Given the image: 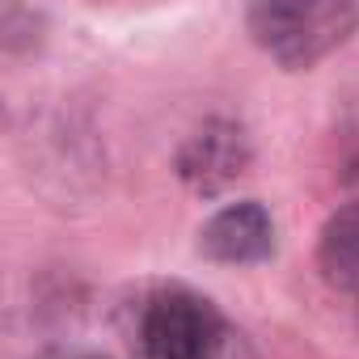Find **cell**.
Here are the masks:
<instances>
[{
  "instance_id": "6da1fadb",
  "label": "cell",
  "mask_w": 359,
  "mask_h": 359,
  "mask_svg": "<svg viewBox=\"0 0 359 359\" xmlns=\"http://www.w3.org/2000/svg\"><path fill=\"white\" fill-rule=\"evenodd\" d=\"M250 39L287 72H309L359 30V0H250Z\"/></svg>"
},
{
  "instance_id": "7a4b0ae2",
  "label": "cell",
  "mask_w": 359,
  "mask_h": 359,
  "mask_svg": "<svg viewBox=\"0 0 359 359\" xmlns=\"http://www.w3.org/2000/svg\"><path fill=\"white\" fill-rule=\"evenodd\" d=\"M131 342L140 359H220L229 346V325L208 296L165 283L140 300Z\"/></svg>"
},
{
  "instance_id": "3957f363",
  "label": "cell",
  "mask_w": 359,
  "mask_h": 359,
  "mask_svg": "<svg viewBox=\"0 0 359 359\" xmlns=\"http://www.w3.org/2000/svg\"><path fill=\"white\" fill-rule=\"evenodd\" d=\"M250 165V140L229 118H208L177 148V177L195 195H220Z\"/></svg>"
},
{
  "instance_id": "277c9868",
  "label": "cell",
  "mask_w": 359,
  "mask_h": 359,
  "mask_svg": "<svg viewBox=\"0 0 359 359\" xmlns=\"http://www.w3.org/2000/svg\"><path fill=\"white\" fill-rule=\"evenodd\" d=\"M199 250H203V258L224 262V266H250V262L271 258V254H275V224H271V212H266L262 203H254V199L220 208V212L203 224Z\"/></svg>"
},
{
  "instance_id": "5b68a950",
  "label": "cell",
  "mask_w": 359,
  "mask_h": 359,
  "mask_svg": "<svg viewBox=\"0 0 359 359\" xmlns=\"http://www.w3.org/2000/svg\"><path fill=\"white\" fill-rule=\"evenodd\" d=\"M317 266L330 287L359 296V203L338 208L317 237Z\"/></svg>"
},
{
  "instance_id": "8992f818",
  "label": "cell",
  "mask_w": 359,
  "mask_h": 359,
  "mask_svg": "<svg viewBox=\"0 0 359 359\" xmlns=\"http://www.w3.org/2000/svg\"><path fill=\"white\" fill-rule=\"evenodd\" d=\"M351 182L359 187V156H355V165H351Z\"/></svg>"
}]
</instances>
